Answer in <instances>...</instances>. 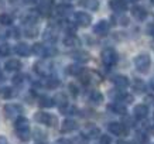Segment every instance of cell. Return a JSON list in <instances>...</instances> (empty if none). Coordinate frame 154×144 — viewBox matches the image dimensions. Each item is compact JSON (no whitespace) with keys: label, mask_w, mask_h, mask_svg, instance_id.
<instances>
[{"label":"cell","mask_w":154,"mask_h":144,"mask_svg":"<svg viewBox=\"0 0 154 144\" xmlns=\"http://www.w3.org/2000/svg\"><path fill=\"white\" fill-rule=\"evenodd\" d=\"M129 2H131V3H134V2H139V0H129Z\"/></svg>","instance_id":"cell-47"},{"label":"cell","mask_w":154,"mask_h":144,"mask_svg":"<svg viewBox=\"0 0 154 144\" xmlns=\"http://www.w3.org/2000/svg\"><path fill=\"white\" fill-rule=\"evenodd\" d=\"M131 16H133L136 20H146V17H147V10H146L144 7H141V6H134V7L131 9Z\"/></svg>","instance_id":"cell-16"},{"label":"cell","mask_w":154,"mask_h":144,"mask_svg":"<svg viewBox=\"0 0 154 144\" xmlns=\"http://www.w3.org/2000/svg\"><path fill=\"white\" fill-rule=\"evenodd\" d=\"M0 96L3 99H10L14 96V90L11 88H9V86H6V88L0 89Z\"/></svg>","instance_id":"cell-31"},{"label":"cell","mask_w":154,"mask_h":144,"mask_svg":"<svg viewBox=\"0 0 154 144\" xmlns=\"http://www.w3.org/2000/svg\"><path fill=\"white\" fill-rule=\"evenodd\" d=\"M10 54V47L7 44H2L0 45V57H7Z\"/></svg>","instance_id":"cell-33"},{"label":"cell","mask_w":154,"mask_h":144,"mask_svg":"<svg viewBox=\"0 0 154 144\" xmlns=\"http://www.w3.org/2000/svg\"><path fill=\"white\" fill-rule=\"evenodd\" d=\"M112 82L116 85L117 88H122V89H125L129 86V78L125 76V75H116V76H113Z\"/></svg>","instance_id":"cell-17"},{"label":"cell","mask_w":154,"mask_h":144,"mask_svg":"<svg viewBox=\"0 0 154 144\" xmlns=\"http://www.w3.org/2000/svg\"><path fill=\"white\" fill-rule=\"evenodd\" d=\"M54 102H57V106H58L60 110H64L68 106V99H66L65 93H58L55 98H54Z\"/></svg>","instance_id":"cell-19"},{"label":"cell","mask_w":154,"mask_h":144,"mask_svg":"<svg viewBox=\"0 0 154 144\" xmlns=\"http://www.w3.org/2000/svg\"><path fill=\"white\" fill-rule=\"evenodd\" d=\"M54 105H55V103H54V99L50 98V96H40V98H38V106L52 107Z\"/></svg>","instance_id":"cell-25"},{"label":"cell","mask_w":154,"mask_h":144,"mask_svg":"<svg viewBox=\"0 0 154 144\" xmlns=\"http://www.w3.org/2000/svg\"><path fill=\"white\" fill-rule=\"evenodd\" d=\"M34 71H35L38 75H41V76H50L51 68H50V65L45 64V62H37V64H34Z\"/></svg>","instance_id":"cell-11"},{"label":"cell","mask_w":154,"mask_h":144,"mask_svg":"<svg viewBox=\"0 0 154 144\" xmlns=\"http://www.w3.org/2000/svg\"><path fill=\"white\" fill-rule=\"evenodd\" d=\"M74 58L79 62H88L89 61V54L85 51H78V52H74Z\"/></svg>","instance_id":"cell-30"},{"label":"cell","mask_w":154,"mask_h":144,"mask_svg":"<svg viewBox=\"0 0 154 144\" xmlns=\"http://www.w3.org/2000/svg\"><path fill=\"white\" fill-rule=\"evenodd\" d=\"M57 144H72V141H69V140H65V139H61L57 141Z\"/></svg>","instance_id":"cell-40"},{"label":"cell","mask_w":154,"mask_h":144,"mask_svg":"<svg viewBox=\"0 0 154 144\" xmlns=\"http://www.w3.org/2000/svg\"><path fill=\"white\" fill-rule=\"evenodd\" d=\"M78 129V124H76V121L71 120V119H66L62 124H61V131L62 133H71V131H74Z\"/></svg>","instance_id":"cell-18"},{"label":"cell","mask_w":154,"mask_h":144,"mask_svg":"<svg viewBox=\"0 0 154 144\" xmlns=\"http://www.w3.org/2000/svg\"><path fill=\"white\" fill-rule=\"evenodd\" d=\"M34 119H35V121H38L40 124H45V126H48V127H54V126L58 123L55 116H52L50 113H45V112H38V113H35V115H34Z\"/></svg>","instance_id":"cell-4"},{"label":"cell","mask_w":154,"mask_h":144,"mask_svg":"<svg viewBox=\"0 0 154 144\" xmlns=\"http://www.w3.org/2000/svg\"><path fill=\"white\" fill-rule=\"evenodd\" d=\"M116 102H120V103H123V105H130L131 102H133V96L131 95H129V93H117L116 95Z\"/></svg>","instance_id":"cell-26"},{"label":"cell","mask_w":154,"mask_h":144,"mask_svg":"<svg viewBox=\"0 0 154 144\" xmlns=\"http://www.w3.org/2000/svg\"><path fill=\"white\" fill-rule=\"evenodd\" d=\"M110 137L109 136H100V144H110Z\"/></svg>","instance_id":"cell-39"},{"label":"cell","mask_w":154,"mask_h":144,"mask_svg":"<svg viewBox=\"0 0 154 144\" xmlns=\"http://www.w3.org/2000/svg\"><path fill=\"white\" fill-rule=\"evenodd\" d=\"M86 143H88V139H86L84 134L78 136V137H76V139L72 141V144H86Z\"/></svg>","instance_id":"cell-36"},{"label":"cell","mask_w":154,"mask_h":144,"mask_svg":"<svg viewBox=\"0 0 154 144\" xmlns=\"http://www.w3.org/2000/svg\"><path fill=\"white\" fill-rule=\"evenodd\" d=\"M85 72V69L81 65H68L66 66V74L75 75V76H81Z\"/></svg>","instance_id":"cell-23"},{"label":"cell","mask_w":154,"mask_h":144,"mask_svg":"<svg viewBox=\"0 0 154 144\" xmlns=\"http://www.w3.org/2000/svg\"><path fill=\"white\" fill-rule=\"evenodd\" d=\"M116 144H133V143H130V141H126V140H117Z\"/></svg>","instance_id":"cell-42"},{"label":"cell","mask_w":154,"mask_h":144,"mask_svg":"<svg viewBox=\"0 0 154 144\" xmlns=\"http://www.w3.org/2000/svg\"><path fill=\"white\" fill-rule=\"evenodd\" d=\"M133 113H134L136 119L143 120V119H146L147 115H149V106H147V105H143V103H141V105H136Z\"/></svg>","instance_id":"cell-10"},{"label":"cell","mask_w":154,"mask_h":144,"mask_svg":"<svg viewBox=\"0 0 154 144\" xmlns=\"http://www.w3.org/2000/svg\"><path fill=\"white\" fill-rule=\"evenodd\" d=\"M150 34L154 37V26H153V27H150Z\"/></svg>","instance_id":"cell-45"},{"label":"cell","mask_w":154,"mask_h":144,"mask_svg":"<svg viewBox=\"0 0 154 144\" xmlns=\"http://www.w3.org/2000/svg\"><path fill=\"white\" fill-rule=\"evenodd\" d=\"M0 144H7V139L3 137V136H0Z\"/></svg>","instance_id":"cell-43"},{"label":"cell","mask_w":154,"mask_h":144,"mask_svg":"<svg viewBox=\"0 0 154 144\" xmlns=\"http://www.w3.org/2000/svg\"><path fill=\"white\" fill-rule=\"evenodd\" d=\"M79 38L78 37H75L74 34L72 35H68V37L64 40V45L65 47H76V45H79Z\"/></svg>","instance_id":"cell-28"},{"label":"cell","mask_w":154,"mask_h":144,"mask_svg":"<svg viewBox=\"0 0 154 144\" xmlns=\"http://www.w3.org/2000/svg\"><path fill=\"white\" fill-rule=\"evenodd\" d=\"M20 68H21V62L19 60H16V58L9 60L5 64V69L7 72H17V71H20Z\"/></svg>","instance_id":"cell-14"},{"label":"cell","mask_w":154,"mask_h":144,"mask_svg":"<svg viewBox=\"0 0 154 144\" xmlns=\"http://www.w3.org/2000/svg\"><path fill=\"white\" fill-rule=\"evenodd\" d=\"M136 141L140 144L147 143V136H146L144 133H137V134H136Z\"/></svg>","instance_id":"cell-35"},{"label":"cell","mask_w":154,"mask_h":144,"mask_svg":"<svg viewBox=\"0 0 154 144\" xmlns=\"http://www.w3.org/2000/svg\"><path fill=\"white\" fill-rule=\"evenodd\" d=\"M69 11H72V6L71 5H66V3H62V5L60 6H57V9H55V14L57 16H65V14H68Z\"/></svg>","instance_id":"cell-22"},{"label":"cell","mask_w":154,"mask_h":144,"mask_svg":"<svg viewBox=\"0 0 154 144\" xmlns=\"http://www.w3.org/2000/svg\"><path fill=\"white\" fill-rule=\"evenodd\" d=\"M42 38H44V41H45V42L54 44V42L57 41V34H55V31H54L52 28H47V30L44 31V35H42Z\"/></svg>","instance_id":"cell-21"},{"label":"cell","mask_w":154,"mask_h":144,"mask_svg":"<svg viewBox=\"0 0 154 144\" xmlns=\"http://www.w3.org/2000/svg\"><path fill=\"white\" fill-rule=\"evenodd\" d=\"M151 3H153V5H154V0H151Z\"/></svg>","instance_id":"cell-48"},{"label":"cell","mask_w":154,"mask_h":144,"mask_svg":"<svg viewBox=\"0 0 154 144\" xmlns=\"http://www.w3.org/2000/svg\"><path fill=\"white\" fill-rule=\"evenodd\" d=\"M100 58H102V62L107 66V68H112V66H115L117 64V60H119L117 52L115 51L113 48H110V47H107V48H105V50H103L102 54H100Z\"/></svg>","instance_id":"cell-2"},{"label":"cell","mask_w":154,"mask_h":144,"mask_svg":"<svg viewBox=\"0 0 154 144\" xmlns=\"http://www.w3.org/2000/svg\"><path fill=\"white\" fill-rule=\"evenodd\" d=\"M109 28H110L109 21H106V20H100V21H98V23L95 24L94 33L96 34V35H106V34L109 33Z\"/></svg>","instance_id":"cell-8"},{"label":"cell","mask_w":154,"mask_h":144,"mask_svg":"<svg viewBox=\"0 0 154 144\" xmlns=\"http://www.w3.org/2000/svg\"><path fill=\"white\" fill-rule=\"evenodd\" d=\"M109 110H112L116 115H125L126 113V106L120 102H113L109 105Z\"/></svg>","instance_id":"cell-20"},{"label":"cell","mask_w":154,"mask_h":144,"mask_svg":"<svg viewBox=\"0 0 154 144\" xmlns=\"http://www.w3.org/2000/svg\"><path fill=\"white\" fill-rule=\"evenodd\" d=\"M68 89H69V92H71L72 96H76V95H78V88H76V85L69 84L68 85Z\"/></svg>","instance_id":"cell-38"},{"label":"cell","mask_w":154,"mask_h":144,"mask_svg":"<svg viewBox=\"0 0 154 144\" xmlns=\"http://www.w3.org/2000/svg\"><path fill=\"white\" fill-rule=\"evenodd\" d=\"M14 130H16V134L21 141H27L30 139V126H28V120L26 117L20 116L16 119Z\"/></svg>","instance_id":"cell-1"},{"label":"cell","mask_w":154,"mask_h":144,"mask_svg":"<svg viewBox=\"0 0 154 144\" xmlns=\"http://www.w3.org/2000/svg\"><path fill=\"white\" fill-rule=\"evenodd\" d=\"M74 19H75V23L78 26H81V27H88L89 24L92 23V17L88 13H85V11H76Z\"/></svg>","instance_id":"cell-6"},{"label":"cell","mask_w":154,"mask_h":144,"mask_svg":"<svg viewBox=\"0 0 154 144\" xmlns=\"http://www.w3.org/2000/svg\"><path fill=\"white\" fill-rule=\"evenodd\" d=\"M3 112H5L6 116L10 117V119H17L23 113V106L21 105H16V103H9V105L5 106Z\"/></svg>","instance_id":"cell-5"},{"label":"cell","mask_w":154,"mask_h":144,"mask_svg":"<svg viewBox=\"0 0 154 144\" xmlns=\"http://www.w3.org/2000/svg\"><path fill=\"white\" fill-rule=\"evenodd\" d=\"M31 51H33V54H35V55L38 57H48L51 55V54H54V50H50L47 45H44V44H34L33 48H31Z\"/></svg>","instance_id":"cell-9"},{"label":"cell","mask_w":154,"mask_h":144,"mask_svg":"<svg viewBox=\"0 0 154 144\" xmlns=\"http://www.w3.org/2000/svg\"><path fill=\"white\" fill-rule=\"evenodd\" d=\"M133 88H134L136 92H143L144 90V84L141 82V81H134V84H133Z\"/></svg>","instance_id":"cell-34"},{"label":"cell","mask_w":154,"mask_h":144,"mask_svg":"<svg viewBox=\"0 0 154 144\" xmlns=\"http://www.w3.org/2000/svg\"><path fill=\"white\" fill-rule=\"evenodd\" d=\"M13 23V17L7 13H2L0 14V24H3V26H10V24Z\"/></svg>","instance_id":"cell-32"},{"label":"cell","mask_w":154,"mask_h":144,"mask_svg":"<svg viewBox=\"0 0 154 144\" xmlns=\"http://www.w3.org/2000/svg\"><path fill=\"white\" fill-rule=\"evenodd\" d=\"M44 85L50 89H55V88H58L60 81H58L57 78H54V76H45V82H44Z\"/></svg>","instance_id":"cell-29"},{"label":"cell","mask_w":154,"mask_h":144,"mask_svg":"<svg viewBox=\"0 0 154 144\" xmlns=\"http://www.w3.org/2000/svg\"><path fill=\"white\" fill-rule=\"evenodd\" d=\"M24 78H26L24 75H16L13 78V84L14 85H21L24 82Z\"/></svg>","instance_id":"cell-37"},{"label":"cell","mask_w":154,"mask_h":144,"mask_svg":"<svg viewBox=\"0 0 154 144\" xmlns=\"http://www.w3.org/2000/svg\"><path fill=\"white\" fill-rule=\"evenodd\" d=\"M14 52H16L17 55H20V57H28L33 51H31V48H30L27 44L20 42V44H17V45H16V48H14Z\"/></svg>","instance_id":"cell-15"},{"label":"cell","mask_w":154,"mask_h":144,"mask_svg":"<svg viewBox=\"0 0 154 144\" xmlns=\"http://www.w3.org/2000/svg\"><path fill=\"white\" fill-rule=\"evenodd\" d=\"M81 6H84L88 10H98L99 9V0H82Z\"/></svg>","instance_id":"cell-27"},{"label":"cell","mask_w":154,"mask_h":144,"mask_svg":"<svg viewBox=\"0 0 154 144\" xmlns=\"http://www.w3.org/2000/svg\"><path fill=\"white\" fill-rule=\"evenodd\" d=\"M150 89H151V92H154V79L150 82Z\"/></svg>","instance_id":"cell-44"},{"label":"cell","mask_w":154,"mask_h":144,"mask_svg":"<svg viewBox=\"0 0 154 144\" xmlns=\"http://www.w3.org/2000/svg\"><path fill=\"white\" fill-rule=\"evenodd\" d=\"M89 100L94 103V105H100L103 102V95L99 90H92L89 95Z\"/></svg>","instance_id":"cell-24"},{"label":"cell","mask_w":154,"mask_h":144,"mask_svg":"<svg viewBox=\"0 0 154 144\" xmlns=\"http://www.w3.org/2000/svg\"><path fill=\"white\" fill-rule=\"evenodd\" d=\"M11 33H13V35H11V37H13V38H19V35H20V34H19V30H17V28H14V30H13V31H11Z\"/></svg>","instance_id":"cell-41"},{"label":"cell","mask_w":154,"mask_h":144,"mask_svg":"<svg viewBox=\"0 0 154 144\" xmlns=\"http://www.w3.org/2000/svg\"><path fill=\"white\" fill-rule=\"evenodd\" d=\"M110 9L113 11H117V13H122V11H125L127 9V2L126 0H110Z\"/></svg>","instance_id":"cell-12"},{"label":"cell","mask_w":154,"mask_h":144,"mask_svg":"<svg viewBox=\"0 0 154 144\" xmlns=\"http://www.w3.org/2000/svg\"><path fill=\"white\" fill-rule=\"evenodd\" d=\"M26 3H34V2H37V0H24Z\"/></svg>","instance_id":"cell-46"},{"label":"cell","mask_w":154,"mask_h":144,"mask_svg":"<svg viewBox=\"0 0 154 144\" xmlns=\"http://www.w3.org/2000/svg\"><path fill=\"white\" fill-rule=\"evenodd\" d=\"M150 64H151V60H150L149 54H139L134 58V65L137 68V71L141 72V74H146L149 71Z\"/></svg>","instance_id":"cell-3"},{"label":"cell","mask_w":154,"mask_h":144,"mask_svg":"<svg viewBox=\"0 0 154 144\" xmlns=\"http://www.w3.org/2000/svg\"><path fill=\"white\" fill-rule=\"evenodd\" d=\"M107 130L110 131L112 134L115 136H125L127 133V129L125 127V124L122 123H117V121H112L107 124Z\"/></svg>","instance_id":"cell-7"},{"label":"cell","mask_w":154,"mask_h":144,"mask_svg":"<svg viewBox=\"0 0 154 144\" xmlns=\"http://www.w3.org/2000/svg\"><path fill=\"white\" fill-rule=\"evenodd\" d=\"M99 129L96 127L95 124H88V126H85V129L84 131H82V134L86 137V139H92V137H98L99 136Z\"/></svg>","instance_id":"cell-13"}]
</instances>
